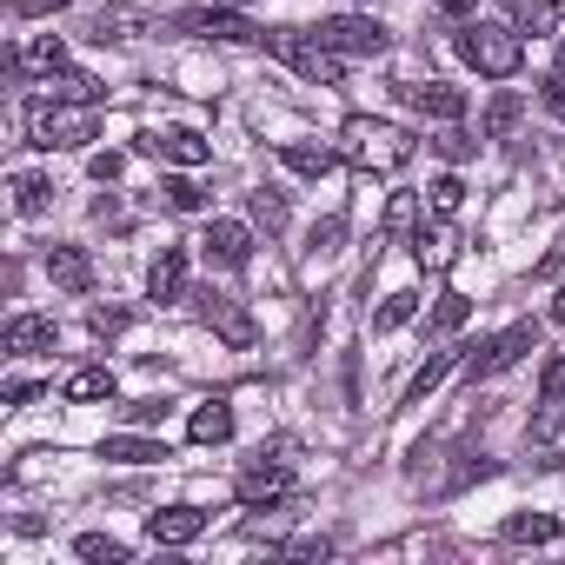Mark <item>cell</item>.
Listing matches in <instances>:
<instances>
[{
    "label": "cell",
    "instance_id": "24",
    "mask_svg": "<svg viewBox=\"0 0 565 565\" xmlns=\"http://www.w3.org/2000/svg\"><path fill=\"white\" fill-rule=\"evenodd\" d=\"M246 213H253V226H266V233H287V193H279V186H253V193H246Z\"/></svg>",
    "mask_w": 565,
    "mask_h": 565
},
{
    "label": "cell",
    "instance_id": "43",
    "mask_svg": "<svg viewBox=\"0 0 565 565\" xmlns=\"http://www.w3.org/2000/svg\"><path fill=\"white\" fill-rule=\"evenodd\" d=\"M120 413H127V419H140V426H153L167 406H160V399H134V406H120Z\"/></svg>",
    "mask_w": 565,
    "mask_h": 565
},
{
    "label": "cell",
    "instance_id": "36",
    "mask_svg": "<svg viewBox=\"0 0 565 565\" xmlns=\"http://www.w3.org/2000/svg\"><path fill=\"white\" fill-rule=\"evenodd\" d=\"M539 406H565V353H552L539 366Z\"/></svg>",
    "mask_w": 565,
    "mask_h": 565
},
{
    "label": "cell",
    "instance_id": "7",
    "mask_svg": "<svg viewBox=\"0 0 565 565\" xmlns=\"http://www.w3.org/2000/svg\"><path fill=\"white\" fill-rule=\"evenodd\" d=\"M532 347H539V327H505V333H492V340H479V347H472L466 373H472V380H499V373H505V366H519Z\"/></svg>",
    "mask_w": 565,
    "mask_h": 565
},
{
    "label": "cell",
    "instance_id": "45",
    "mask_svg": "<svg viewBox=\"0 0 565 565\" xmlns=\"http://www.w3.org/2000/svg\"><path fill=\"white\" fill-rule=\"evenodd\" d=\"M34 393H41V386H34V380H8V393H0V399H8V406H28V399H34Z\"/></svg>",
    "mask_w": 565,
    "mask_h": 565
},
{
    "label": "cell",
    "instance_id": "27",
    "mask_svg": "<svg viewBox=\"0 0 565 565\" xmlns=\"http://www.w3.org/2000/svg\"><path fill=\"white\" fill-rule=\"evenodd\" d=\"M134 28H147V8H107L100 21H94V41L107 47V41H134Z\"/></svg>",
    "mask_w": 565,
    "mask_h": 565
},
{
    "label": "cell",
    "instance_id": "22",
    "mask_svg": "<svg viewBox=\"0 0 565 565\" xmlns=\"http://www.w3.org/2000/svg\"><path fill=\"white\" fill-rule=\"evenodd\" d=\"M413 259L433 266V273H446V266L459 259V239H452L446 226H419V233H413Z\"/></svg>",
    "mask_w": 565,
    "mask_h": 565
},
{
    "label": "cell",
    "instance_id": "6",
    "mask_svg": "<svg viewBox=\"0 0 565 565\" xmlns=\"http://www.w3.org/2000/svg\"><path fill=\"white\" fill-rule=\"evenodd\" d=\"M173 34H200V41H226V47H266V28H253V21L233 14V8H193V14H173Z\"/></svg>",
    "mask_w": 565,
    "mask_h": 565
},
{
    "label": "cell",
    "instance_id": "5",
    "mask_svg": "<svg viewBox=\"0 0 565 565\" xmlns=\"http://www.w3.org/2000/svg\"><path fill=\"white\" fill-rule=\"evenodd\" d=\"M320 41H327L333 54H347V61H380V54L393 47V28L373 21V14H333V21L320 28Z\"/></svg>",
    "mask_w": 565,
    "mask_h": 565
},
{
    "label": "cell",
    "instance_id": "10",
    "mask_svg": "<svg viewBox=\"0 0 565 565\" xmlns=\"http://www.w3.org/2000/svg\"><path fill=\"white\" fill-rule=\"evenodd\" d=\"M200 246H206V259H213V266L239 273V266L253 259V226H246V220H213V226L200 233Z\"/></svg>",
    "mask_w": 565,
    "mask_h": 565
},
{
    "label": "cell",
    "instance_id": "41",
    "mask_svg": "<svg viewBox=\"0 0 565 565\" xmlns=\"http://www.w3.org/2000/svg\"><path fill=\"white\" fill-rule=\"evenodd\" d=\"M545 114H552V120H565V47H558V67L545 74Z\"/></svg>",
    "mask_w": 565,
    "mask_h": 565
},
{
    "label": "cell",
    "instance_id": "35",
    "mask_svg": "<svg viewBox=\"0 0 565 565\" xmlns=\"http://www.w3.org/2000/svg\"><path fill=\"white\" fill-rule=\"evenodd\" d=\"M340 239H347V220L333 213V220H320V226L307 233V253H313V259H333V253H340Z\"/></svg>",
    "mask_w": 565,
    "mask_h": 565
},
{
    "label": "cell",
    "instance_id": "21",
    "mask_svg": "<svg viewBox=\"0 0 565 565\" xmlns=\"http://www.w3.org/2000/svg\"><path fill=\"white\" fill-rule=\"evenodd\" d=\"M14 67H34L41 81H54V74L67 67V41H61V34H41V41H28V47L14 54Z\"/></svg>",
    "mask_w": 565,
    "mask_h": 565
},
{
    "label": "cell",
    "instance_id": "20",
    "mask_svg": "<svg viewBox=\"0 0 565 565\" xmlns=\"http://www.w3.org/2000/svg\"><path fill=\"white\" fill-rule=\"evenodd\" d=\"M519 114H525V100H519L512 87H499V94L486 100V114H479V140H505V134L519 127Z\"/></svg>",
    "mask_w": 565,
    "mask_h": 565
},
{
    "label": "cell",
    "instance_id": "1",
    "mask_svg": "<svg viewBox=\"0 0 565 565\" xmlns=\"http://www.w3.org/2000/svg\"><path fill=\"white\" fill-rule=\"evenodd\" d=\"M28 140L41 153H74L87 140H100V107H81V100H34L28 107Z\"/></svg>",
    "mask_w": 565,
    "mask_h": 565
},
{
    "label": "cell",
    "instance_id": "9",
    "mask_svg": "<svg viewBox=\"0 0 565 565\" xmlns=\"http://www.w3.org/2000/svg\"><path fill=\"white\" fill-rule=\"evenodd\" d=\"M233 492H239V505H253V512H266V505H279V499H287L294 492V472L287 466H279V459H253L239 479H233Z\"/></svg>",
    "mask_w": 565,
    "mask_h": 565
},
{
    "label": "cell",
    "instance_id": "11",
    "mask_svg": "<svg viewBox=\"0 0 565 565\" xmlns=\"http://www.w3.org/2000/svg\"><path fill=\"white\" fill-rule=\"evenodd\" d=\"M200 320H206V327H213V333H220L233 353H246V347L259 340V327H253V320H246V313H239L226 294H200Z\"/></svg>",
    "mask_w": 565,
    "mask_h": 565
},
{
    "label": "cell",
    "instance_id": "46",
    "mask_svg": "<svg viewBox=\"0 0 565 565\" xmlns=\"http://www.w3.org/2000/svg\"><path fill=\"white\" fill-rule=\"evenodd\" d=\"M479 0H439V14H472Z\"/></svg>",
    "mask_w": 565,
    "mask_h": 565
},
{
    "label": "cell",
    "instance_id": "23",
    "mask_svg": "<svg viewBox=\"0 0 565 565\" xmlns=\"http://www.w3.org/2000/svg\"><path fill=\"white\" fill-rule=\"evenodd\" d=\"M114 386H120L114 366H81L61 393H67V406H94V399H114Z\"/></svg>",
    "mask_w": 565,
    "mask_h": 565
},
{
    "label": "cell",
    "instance_id": "12",
    "mask_svg": "<svg viewBox=\"0 0 565 565\" xmlns=\"http://www.w3.org/2000/svg\"><path fill=\"white\" fill-rule=\"evenodd\" d=\"M54 340H61V327H54L47 313H14V320H8V333H0V353L34 360V353H47Z\"/></svg>",
    "mask_w": 565,
    "mask_h": 565
},
{
    "label": "cell",
    "instance_id": "34",
    "mask_svg": "<svg viewBox=\"0 0 565 565\" xmlns=\"http://www.w3.org/2000/svg\"><path fill=\"white\" fill-rule=\"evenodd\" d=\"M446 373H452V353H433V360H426V366L413 373V386H406V406H419V399H426V393H433V386H439Z\"/></svg>",
    "mask_w": 565,
    "mask_h": 565
},
{
    "label": "cell",
    "instance_id": "49",
    "mask_svg": "<svg viewBox=\"0 0 565 565\" xmlns=\"http://www.w3.org/2000/svg\"><path fill=\"white\" fill-rule=\"evenodd\" d=\"M213 8H246V0H213Z\"/></svg>",
    "mask_w": 565,
    "mask_h": 565
},
{
    "label": "cell",
    "instance_id": "48",
    "mask_svg": "<svg viewBox=\"0 0 565 565\" xmlns=\"http://www.w3.org/2000/svg\"><path fill=\"white\" fill-rule=\"evenodd\" d=\"M28 8H34V14H41V8H67V0H28Z\"/></svg>",
    "mask_w": 565,
    "mask_h": 565
},
{
    "label": "cell",
    "instance_id": "26",
    "mask_svg": "<svg viewBox=\"0 0 565 565\" xmlns=\"http://www.w3.org/2000/svg\"><path fill=\"white\" fill-rule=\"evenodd\" d=\"M47 94H54V100H81V107H100V81H94V74H81V67H61V74L47 81Z\"/></svg>",
    "mask_w": 565,
    "mask_h": 565
},
{
    "label": "cell",
    "instance_id": "14",
    "mask_svg": "<svg viewBox=\"0 0 565 565\" xmlns=\"http://www.w3.org/2000/svg\"><path fill=\"white\" fill-rule=\"evenodd\" d=\"M100 459L107 466H167V439H147V433H107L100 439Z\"/></svg>",
    "mask_w": 565,
    "mask_h": 565
},
{
    "label": "cell",
    "instance_id": "30",
    "mask_svg": "<svg viewBox=\"0 0 565 565\" xmlns=\"http://www.w3.org/2000/svg\"><path fill=\"white\" fill-rule=\"evenodd\" d=\"M160 200H167V213H200V206H206V186H200V180H186V167H180V173L160 186Z\"/></svg>",
    "mask_w": 565,
    "mask_h": 565
},
{
    "label": "cell",
    "instance_id": "2",
    "mask_svg": "<svg viewBox=\"0 0 565 565\" xmlns=\"http://www.w3.org/2000/svg\"><path fill=\"white\" fill-rule=\"evenodd\" d=\"M459 61L479 67L486 81H512L525 67V41L512 28H499V21H466L459 28Z\"/></svg>",
    "mask_w": 565,
    "mask_h": 565
},
{
    "label": "cell",
    "instance_id": "15",
    "mask_svg": "<svg viewBox=\"0 0 565 565\" xmlns=\"http://www.w3.org/2000/svg\"><path fill=\"white\" fill-rule=\"evenodd\" d=\"M47 279L61 294H94V259L87 246H47Z\"/></svg>",
    "mask_w": 565,
    "mask_h": 565
},
{
    "label": "cell",
    "instance_id": "8",
    "mask_svg": "<svg viewBox=\"0 0 565 565\" xmlns=\"http://www.w3.org/2000/svg\"><path fill=\"white\" fill-rule=\"evenodd\" d=\"M140 153H153V160H167V167H206L213 160V140L206 134H193V127H153V134H140Z\"/></svg>",
    "mask_w": 565,
    "mask_h": 565
},
{
    "label": "cell",
    "instance_id": "16",
    "mask_svg": "<svg viewBox=\"0 0 565 565\" xmlns=\"http://www.w3.org/2000/svg\"><path fill=\"white\" fill-rule=\"evenodd\" d=\"M406 107L426 114V120H459L466 114V94L452 81H419V87H406Z\"/></svg>",
    "mask_w": 565,
    "mask_h": 565
},
{
    "label": "cell",
    "instance_id": "19",
    "mask_svg": "<svg viewBox=\"0 0 565 565\" xmlns=\"http://www.w3.org/2000/svg\"><path fill=\"white\" fill-rule=\"evenodd\" d=\"M186 439H193V446H226V439H233V406H226V399H206V406H193V419H186Z\"/></svg>",
    "mask_w": 565,
    "mask_h": 565
},
{
    "label": "cell",
    "instance_id": "3",
    "mask_svg": "<svg viewBox=\"0 0 565 565\" xmlns=\"http://www.w3.org/2000/svg\"><path fill=\"white\" fill-rule=\"evenodd\" d=\"M266 47L287 61L300 81H313V87H340V74H347V54H333V47H327L320 34H307V28H273Z\"/></svg>",
    "mask_w": 565,
    "mask_h": 565
},
{
    "label": "cell",
    "instance_id": "47",
    "mask_svg": "<svg viewBox=\"0 0 565 565\" xmlns=\"http://www.w3.org/2000/svg\"><path fill=\"white\" fill-rule=\"evenodd\" d=\"M552 320H558V327H565V287H558V300H552Z\"/></svg>",
    "mask_w": 565,
    "mask_h": 565
},
{
    "label": "cell",
    "instance_id": "38",
    "mask_svg": "<svg viewBox=\"0 0 565 565\" xmlns=\"http://www.w3.org/2000/svg\"><path fill=\"white\" fill-rule=\"evenodd\" d=\"M87 327H94V340H120V333L134 327V313H127V307H94Z\"/></svg>",
    "mask_w": 565,
    "mask_h": 565
},
{
    "label": "cell",
    "instance_id": "32",
    "mask_svg": "<svg viewBox=\"0 0 565 565\" xmlns=\"http://www.w3.org/2000/svg\"><path fill=\"white\" fill-rule=\"evenodd\" d=\"M74 552H81L87 565H127V545H120V539H107V532H81V539H74Z\"/></svg>",
    "mask_w": 565,
    "mask_h": 565
},
{
    "label": "cell",
    "instance_id": "25",
    "mask_svg": "<svg viewBox=\"0 0 565 565\" xmlns=\"http://www.w3.org/2000/svg\"><path fill=\"white\" fill-rule=\"evenodd\" d=\"M505 539H512V545H552V539H558V519H552V512H512V519H505Z\"/></svg>",
    "mask_w": 565,
    "mask_h": 565
},
{
    "label": "cell",
    "instance_id": "28",
    "mask_svg": "<svg viewBox=\"0 0 565 565\" xmlns=\"http://www.w3.org/2000/svg\"><path fill=\"white\" fill-rule=\"evenodd\" d=\"M413 313H419V294H413V287H399V294H386V300H380V313H373V333H399Z\"/></svg>",
    "mask_w": 565,
    "mask_h": 565
},
{
    "label": "cell",
    "instance_id": "39",
    "mask_svg": "<svg viewBox=\"0 0 565 565\" xmlns=\"http://www.w3.org/2000/svg\"><path fill=\"white\" fill-rule=\"evenodd\" d=\"M426 193H433V213H439V220H446V213H459V200H466V186H459V173H446V180H433Z\"/></svg>",
    "mask_w": 565,
    "mask_h": 565
},
{
    "label": "cell",
    "instance_id": "40",
    "mask_svg": "<svg viewBox=\"0 0 565 565\" xmlns=\"http://www.w3.org/2000/svg\"><path fill=\"white\" fill-rule=\"evenodd\" d=\"M433 147H439V153H446V160H472V153H479V140H472V134H459V127H452V120H446V134H439V140H433Z\"/></svg>",
    "mask_w": 565,
    "mask_h": 565
},
{
    "label": "cell",
    "instance_id": "44",
    "mask_svg": "<svg viewBox=\"0 0 565 565\" xmlns=\"http://www.w3.org/2000/svg\"><path fill=\"white\" fill-rule=\"evenodd\" d=\"M552 273H565V233H558V239H552V253L539 259V279H552Z\"/></svg>",
    "mask_w": 565,
    "mask_h": 565
},
{
    "label": "cell",
    "instance_id": "33",
    "mask_svg": "<svg viewBox=\"0 0 565 565\" xmlns=\"http://www.w3.org/2000/svg\"><path fill=\"white\" fill-rule=\"evenodd\" d=\"M466 313H472V300L446 287V294H439V307H433V333H459V327H466Z\"/></svg>",
    "mask_w": 565,
    "mask_h": 565
},
{
    "label": "cell",
    "instance_id": "29",
    "mask_svg": "<svg viewBox=\"0 0 565 565\" xmlns=\"http://www.w3.org/2000/svg\"><path fill=\"white\" fill-rule=\"evenodd\" d=\"M47 200H54V186H47L41 173H14V213H21V220L47 213Z\"/></svg>",
    "mask_w": 565,
    "mask_h": 565
},
{
    "label": "cell",
    "instance_id": "31",
    "mask_svg": "<svg viewBox=\"0 0 565 565\" xmlns=\"http://www.w3.org/2000/svg\"><path fill=\"white\" fill-rule=\"evenodd\" d=\"M512 21H519V34H552L558 8H552V0H512Z\"/></svg>",
    "mask_w": 565,
    "mask_h": 565
},
{
    "label": "cell",
    "instance_id": "13",
    "mask_svg": "<svg viewBox=\"0 0 565 565\" xmlns=\"http://www.w3.org/2000/svg\"><path fill=\"white\" fill-rule=\"evenodd\" d=\"M200 532H206L200 505H160V512H147V539L153 545H193Z\"/></svg>",
    "mask_w": 565,
    "mask_h": 565
},
{
    "label": "cell",
    "instance_id": "4",
    "mask_svg": "<svg viewBox=\"0 0 565 565\" xmlns=\"http://www.w3.org/2000/svg\"><path fill=\"white\" fill-rule=\"evenodd\" d=\"M413 134L406 127H393V120H347V153L366 167V173H399L406 160H413Z\"/></svg>",
    "mask_w": 565,
    "mask_h": 565
},
{
    "label": "cell",
    "instance_id": "37",
    "mask_svg": "<svg viewBox=\"0 0 565 565\" xmlns=\"http://www.w3.org/2000/svg\"><path fill=\"white\" fill-rule=\"evenodd\" d=\"M413 220H419V200H413V193H393V206H386V233H393V239H399V233H419Z\"/></svg>",
    "mask_w": 565,
    "mask_h": 565
},
{
    "label": "cell",
    "instance_id": "42",
    "mask_svg": "<svg viewBox=\"0 0 565 565\" xmlns=\"http://www.w3.org/2000/svg\"><path fill=\"white\" fill-rule=\"evenodd\" d=\"M120 167H127L120 153H94V160H87V173H94L100 186H107V180H120Z\"/></svg>",
    "mask_w": 565,
    "mask_h": 565
},
{
    "label": "cell",
    "instance_id": "17",
    "mask_svg": "<svg viewBox=\"0 0 565 565\" xmlns=\"http://www.w3.org/2000/svg\"><path fill=\"white\" fill-rule=\"evenodd\" d=\"M279 160H287L300 180H327V173L340 167V153H333L327 140H279Z\"/></svg>",
    "mask_w": 565,
    "mask_h": 565
},
{
    "label": "cell",
    "instance_id": "18",
    "mask_svg": "<svg viewBox=\"0 0 565 565\" xmlns=\"http://www.w3.org/2000/svg\"><path fill=\"white\" fill-rule=\"evenodd\" d=\"M147 294H153L160 307H173V300L186 294V253H180V246H160V259H153V273H147Z\"/></svg>",
    "mask_w": 565,
    "mask_h": 565
}]
</instances>
